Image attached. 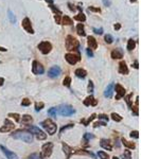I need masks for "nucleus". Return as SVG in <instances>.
Listing matches in <instances>:
<instances>
[{
	"label": "nucleus",
	"instance_id": "obj_1",
	"mask_svg": "<svg viewBox=\"0 0 141 159\" xmlns=\"http://www.w3.org/2000/svg\"><path fill=\"white\" fill-rule=\"evenodd\" d=\"M11 137L17 140H22L27 143H31L33 141V135L25 129H17L11 134Z\"/></svg>",
	"mask_w": 141,
	"mask_h": 159
},
{
	"label": "nucleus",
	"instance_id": "obj_2",
	"mask_svg": "<svg viewBox=\"0 0 141 159\" xmlns=\"http://www.w3.org/2000/svg\"><path fill=\"white\" fill-rule=\"evenodd\" d=\"M65 46H66V49L68 51H75V50H79L80 48V43L79 40L73 37L72 35H68L66 37V41H65Z\"/></svg>",
	"mask_w": 141,
	"mask_h": 159
},
{
	"label": "nucleus",
	"instance_id": "obj_3",
	"mask_svg": "<svg viewBox=\"0 0 141 159\" xmlns=\"http://www.w3.org/2000/svg\"><path fill=\"white\" fill-rule=\"evenodd\" d=\"M40 125L49 135H54L56 132V129H58V126H56V124L51 119H46L45 121L40 123Z\"/></svg>",
	"mask_w": 141,
	"mask_h": 159
},
{
	"label": "nucleus",
	"instance_id": "obj_4",
	"mask_svg": "<svg viewBox=\"0 0 141 159\" xmlns=\"http://www.w3.org/2000/svg\"><path fill=\"white\" fill-rule=\"evenodd\" d=\"M25 130H28L29 132H31L32 135H35V137L38 139V140H45L46 138H47V134H45V132L41 130V129H39L38 127H36V126H33V125H28L27 126V128H25Z\"/></svg>",
	"mask_w": 141,
	"mask_h": 159
},
{
	"label": "nucleus",
	"instance_id": "obj_5",
	"mask_svg": "<svg viewBox=\"0 0 141 159\" xmlns=\"http://www.w3.org/2000/svg\"><path fill=\"white\" fill-rule=\"evenodd\" d=\"M58 113L61 115V116H64V117H68V116H71L75 113V110L72 108V106L70 105H62L58 108Z\"/></svg>",
	"mask_w": 141,
	"mask_h": 159
},
{
	"label": "nucleus",
	"instance_id": "obj_6",
	"mask_svg": "<svg viewBox=\"0 0 141 159\" xmlns=\"http://www.w3.org/2000/svg\"><path fill=\"white\" fill-rule=\"evenodd\" d=\"M65 60H66L70 65H75L77 62L81 61L80 52H77L76 54H74V53H67V54H65Z\"/></svg>",
	"mask_w": 141,
	"mask_h": 159
},
{
	"label": "nucleus",
	"instance_id": "obj_7",
	"mask_svg": "<svg viewBox=\"0 0 141 159\" xmlns=\"http://www.w3.org/2000/svg\"><path fill=\"white\" fill-rule=\"evenodd\" d=\"M37 48H38V50L43 53L44 55H46V54H48V53L51 52V50H52V45H51V43H49V41H41V43L38 44Z\"/></svg>",
	"mask_w": 141,
	"mask_h": 159
},
{
	"label": "nucleus",
	"instance_id": "obj_8",
	"mask_svg": "<svg viewBox=\"0 0 141 159\" xmlns=\"http://www.w3.org/2000/svg\"><path fill=\"white\" fill-rule=\"evenodd\" d=\"M21 25H22V28L25 30V32L30 33V34H34V30L32 28V23H31V20H30L29 17H24L22 19Z\"/></svg>",
	"mask_w": 141,
	"mask_h": 159
},
{
	"label": "nucleus",
	"instance_id": "obj_9",
	"mask_svg": "<svg viewBox=\"0 0 141 159\" xmlns=\"http://www.w3.org/2000/svg\"><path fill=\"white\" fill-rule=\"evenodd\" d=\"M52 150H53V143L48 142V143L44 144L41 147V157H45V158L50 157L52 154Z\"/></svg>",
	"mask_w": 141,
	"mask_h": 159
},
{
	"label": "nucleus",
	"instance_id": "obj_10",
	"mask_svg": "<svg viewBox=\"0 0 141 159\" xmlns=\"http://www.w3.org/2000/svg\"><path fill=\"white\" fill-rule=\"evenodd\" d=\"M32 72L36 75H39V74H43L45 72V68L39 62L33 61V63H32Z\"/></svg>",
	"mask_w": 141,
	"mask_h": 159
},
{
	"label": "nucleus",
	"instance_id": "obj_11",
	"mask_svg": "<svg viewBox=\"0 0 141 159\" xmlns=\"http://www.w3.org/2000/svg\"><path fill=\"white\" fill-rule=\"evenodd\" d=\"M62 73V70L59 66H53L51 67L49 70H48V76L49 77H52V78H55V77H59Z\"/></svg>",
	"mask_w": 141,
	"mask_h": 159
},
{
	"label": "nucleus",
	"instance_id": "obj_12",
	"mask_svg": "<svg viewBox=\"0 0 141 159\" xmlns=\"http://www.w3.org/2000/svg\"><path fill=\"white\" fill-rule=\"evenodd\" d=\"M15 127V124L10 121L9 119H6L4 120V125L2 127H0V132H9L11 130H13Z\"/></svg>",
	"mask_w": 141,
	"mask_h": 159
},
{
	"label": "nucleus",
	"instance_id": "obj_13",
	"mask_svg": "<svg viewBox=\"0 0 141 159\" xmlns=\"http://www.w3.org/2000/svg\"><path fill=\"white\" fill-rule=\"evenodd\" d=\"M116 100H120L121 98H123L125 96V88L123 86H121L120 84H116Z\"/></svg>",
	"mask_w": 141,
	"mask_h": 159
},
{
	"label": "nucleus",
	"instance_id": "obj_14",
	"mask_svg": "<svg viewBox=\"0 0 141 159\" xmlns=\"http://www.w3.org/2000/svg\"><path fill=\"white\" fill-rule=\"evenodd\" d=\"M111 59H114V60H121L123 59V51L119 48L117 49H114L111 51Z\"/></svg>",
	"mask_w": 141,
	"mask_h": 159
},
{
	"label": "nucleus",
	"instance_id": "obj_15",
	"mask_svg": "<svg viewBox=\"0 0 141 159\" xmlns=\"http://www.w3.org/2000/svg\"><path fill=\"white\" fill-rule=\"evenodd\" d=\"M87 44H88V48H89V49L95 50V49L98 48V41H97V39H96L93 36H91V35H89V36L87 37Z\"/></svg>",
	"mask_w": 141,
	"mask_h": 159
},
{
	"label": "nucleus",
	"instance_id": "obj_16",
	"mask_svg": "<svg viewBox=\"0 0 141 159\" xmlns=\"http://www.w3.org/2000/svg\"><path fill=\"white\" fill-rule=\"evenodd\" d=\"M98 104V101L93 98V96H88L85 100H84V105L85 106H96Z\"/></svg>",
	"mask_w": 141,
	"mask_h": 159
},
{
	"label": "nucleus",
	"instance_id": "obj_17",
	"mask_svg": "<svg viewBox=\"0 0 141 159\" xmlns=\"http://www.w3.org/2000/svg\"><path fill=\"white\" fill-rule=\"evenodd\" d=\"M0 149H1V150H2V152L6 154V156L8 157V159H17V155H16L15 153H13V152L9 151L6 146L0 145Z\"/></svg>",
	"mask_w": 141,
	"mask_h": 159
},
{
	"label": "nucleus",
	"instance_id": "obj_18",
	"mask_svg": "<svg viewBox=\"0 0 141 159\" xmlns=\"http://www.w3.org/2000/svg\"><path fill=\"white\" fill-rule=\"evenodd\" d=\"M100 145L104 149V150H107V151H111L112 150V146H111V142L109 139H101L100 141Z\"/></svg>",
	"mask_w": 141,
	"mask_h": 159
},
{
	"label": "nucleus",
	"instance_id": "obj_19",
	"mask_svg": "<svg viewBox=\"0 0 141 159\" xmlns=\"http://www.w3.org/2000/svg\"><path fill=\"white\" fill-rule=\"evenodd\" d=\"M118 71H119V73L124 74V75H125V74H128V68H127V65H126V63H125L124 61H121V62H120Z\"/></svg>",
	"mask_w": 141,
	"mask_h": 159
},
{
	"label": "nucleus",
	"instance_id": "obj_20",
	"mask_svg": "<svg viewBox=\"0 0 141 159\" xmlns=\"http://www.w3.org/2000/svg\"><path fill=\"white\" fill-rule=\"evenodd\" d=\"M76 33H77V35L79 36H82V37H84V36H86V33H85V26H84V23H79L77 25H76Z\"/></svg>",
	"mask_w": 141,
	"mask_h": 159
},
{
	"label": "nucleus",
	"instance_id": "obj_21",
	"mask_svg": "<svg viewBox=\"0 0 141 159\" xmlns=\"http://www.w3.org/2000/svg\"><path fill=\"white\" fill-rule=\"evenodd\" d=\"M63 151H64V153L66 154L67 159H69V158H70V156H71V154L73 153V149H72V147H70L68 144H66L65 142H63Z\"/></svg>",
	"mask_w": 141,
	"mask_h": 159
},
{
	"label": "nucleus",
	"instance_id": "obj_22",
	"mask_svg": "<svg viewBox=\"0 0 141 159\" xmlns=\"http://www.w3.org/2000/svg\"><path fill=\"white\" fill-rule=\"evenodd\" d=\"M114 84H109L108 86H107V88L105 89V91H104V96L106 97V98H111L112 97V93H114Z\"/></svg>",
	"mask_w": 141,
	"mask_h": 159
},
{
	"label": "nucleus",
	"instance_id": "obj_23",
	"mask_svg": "<svg viewBox=\"0 0 141 159\" xmlns=\"http://www.w3.org/2000/svg\"><path fill=\"white\" fill-rule=\"evenodd\" d=\"M74 74L80 77V78H85L86 75H87V71L85 69H82V68H77L75 71H74Z\"/></svg>",
	"mask_w": 141,
	"mask_h": 159
},
{
	"label": "nucleus",
	"instance_id": "obj_24",
	"mask_svg": "<svg viewBox=\"0 0 141 159\" xmlns=\"http://www.w3.org/2000/svg\"><path fill=\"white\" fill-rule=\"evenodd\" d=\"M61 24H64V25H72V24H73V19H71L69 16L65 15L64 17H62Z\"/></svg>",
	"mask_w": 141,
	"mask_h": 159
},
{
	"label": "nucleus",
	"instance_id": "obj_25",
	"mask_svg": "<svg viewBox=\"0 0 141 159\" xmlns=\"http://www.w3.org/2000/svg\"><path fill=\"white\" fill-rule=\"evenodd\" d=\"M73 19L83 23V22H85V21H86V15L84 14L83 12H80L77 15H75V16H74V18H73Z\"/></svg>",
	"mask_w": 141,
	"mask_h": 159
},
{
	"label": "nucleus",
	"instance_id": "obj_26",
	"mask_svg": "<svg viewBox=\"0 0 141 159\" xmlns=\"http://www.w3.org/2000/svg\"><path fill=\"white\" fill-rule=\"evenodd\" d=\"M33 122V118L30 115H23L22 119H21V123L22 124H30Z\"/></svg>",
	"mask_w": 141,
	"mask_h": 159
},
{
	"label": "nucleus",
	"instance_id": "obj_27",
	"mask_svg": "<svg viewBox=\"0 0 141 159\" xmlns=\"http://www.w3.org/2000/svg\"><path fill=\"white\" fill-rule=\"evenodd\" d=\"M95 118H97V115H96V114H92V115H91V116H90V117H89L87 120H84V119H82V120H81V122H82L84 125H85V126H88V125H89V123H90V122H91V121H92Z\"/></svg>",
	"mask_w": 141,
	"mask_h": 159
},
{
	"label": "nucleus",
	"instance_id": "obj_28",
	"mask_svg": "<svg viewBox=\"0 0 141 159\" xmlns=\"http://www.w3.org/2000/svg\"><path fill=\"white\" fill-rule=\"evenodd\" d=\"M49 8L51 9V11L55 14V15H63V13H62V11L58 8V7H55L54 4H49Z\"/></svg>",
	"mask_w": 141,
	"mask_h": 159
},
{
	"label": "nucleus",
	"instance_id": "obj_29",
	"mask_svg": "<svg viewBox=\"0 0 141 159\" xmlns=\"http://www.w3.org/2000/svg\"><path fill=\"white\" fill-rule=\"evenodd\" d=\"M135 47H136V41L133 39V38H129L128 39V41H127V50L128 51H132V50H134L135 49Z\"/></svg>",
	"mask_w": 141,
	"mask_h": 159
},
{
	"label": "nucleus",
	"instance_id": "obj_30",
	"mask_svg": "<svg viewBox=\"0 0 141 159\" xmlns=\"http://www.w3.org/2000/svg\"><path fill=\"white\" fill-rule=\"evenodd\" d=\"M75 154H79V155H88V156H91L92 158H96V156H95L91 152H89V151H85V150H79V151H76V152H75Z\"/></svg>",
	"mask_w": 141,
	"mask_h": 159
},
{
	"label": "nucleus",
	"instance_id": "obj_31",
	"mask_svg": "<svg viewBox=\"0 0 141 159\" xmlns=\"http://www.w3.org/2000/svg\"><path fill=\"white\" fill-rule=\"evenodd\" d=\"M132 98H133V92H130V93H128L127 96H125V101H126V103H127V105H128V107L132 109V107H133V103H132Z\"/></svg>",
	"mask_w": 141,
	"mask_h": 159
},
{
	"label": "nucleus",
	"instance_id": "obj_32",
	"mask_svg": "<svg viewBox=\"0 0 141 159\" xmlns=\"http://www.w3.org/2000/svg\"><path fill=\"white\" fill-rule=\"evenodd\" d=\"M122 143H123V145H125L126 147H128V149H135L136 147V145H135V143H133V142H129V141H127L126 139H124V138H122Z\"/></svg>",
	"mask_w": 141,
	"mask_h": 159
},
{
	"label": "nucleus",
	"instance_id": "obj_33",
	"mask_svg": "<svg viewBox=\"0 0 141 159\" xmlns=\"http://www.w3.org/2000/svg\"><path fill=\"white\" fill-rule=\"evenodd\" d=\"M110 117H111V119H112V120L116 121V122H121V121H122V119H123L120 115H118V114H116V113H112V114L110 115Z\"/></svg>",
	"mask_w": 141,
	"mask_h": 159
},
{
	"label": "nucleus",
	"instance_id": "obj_34",
	"mask_svg": "<svg viewBox=\"0 0 141 159\" xmlns=\"http://www.w3.org/2000/svg\"><path fill=\"white\" fill-rule=\"evenodd\" d=\"M8 17H9V19H10V21H11L12 23H15V22H16V17H15L14 13H13L11 10L8 11Z\"/></svg>",
	"mask_w": 141,
	"mask_h": 159
},
{
	"label": "nucleus",
	"instance_id": "obj_35",
	"mask_svg": "<svg viewBox=\"0 0 141 159\" xmlns=\"http://www.w3.org/2000/svg\"><path fill=\"white\" fill-rule=\"evenodd\" d=\"M138 104H139V98L137 97V98H136V104H135L134 107H132V110L134 112V115H135V116H138V115H139V113H138Z\"/></svg>",
	"mask_w": 141,
	"mask_h": 159
},
{
	"label": "nucleus",
	"instance_id": "obj_36",
	"mask_svg": "<svg viewBox=\"0 0 141 159\" xmlns=\"http://www.w3.org/2000/svg\"><path fill=\"white\" fill-rule=\"evenodd\" d=\"M104 40H105L106 44L110 45V44H112V41H114V37H112L110 34H106V35L104 36Z\"/></svg>",
	"mask_w": 141,
	"mask_h": 159
},
{
	"label": "nucleus",
	"instance_id": "obj_37",
	"mask_svg": "<svg viewBox=\"0 0 141 159\" xmlns=\"http://www.w3.org/2000/svg\"><path fill=\"white\" fill-rule=\"evenodd\" d=\"M63 85L66 86V87H70V85H71V77H70V76H66V77L64 78Z\"/></svg>",
	"mask_w": 141,
	"mask_h": 159
},
{
	"label": "nucleus",
	"instance_id": "obj_38",
	"mask_svg": "<svg viewBox=\"0 0 141 159\" xmlns=\"http://www.w3.org/2000/svg\"><path fill=\"white\" fill-rule=\"evenodd\" d=\"M58 114L59 113H58V108H56V107H52V108H50L48 110V115L53 116V117H56V115H58Z\"/></svg>",
	"mask_w": 141,
	"mask_h": 159
},
{
	"label": "nucleus",
	"instance_id": "obj_39",
	"mask_svg": "<svg viewBox=\"0 0 141 159\" xmlns=\"http://www.w3.org/2000/svg\"><path fill=\"white\" fill-rule=\"evenodd\" d=\"M122 159H132V153L128 150H125L122 155Z\"/></svg>",
	"mask_w": 141,
	"mask_h": 159
},
{
	"label": "nucleus",
	"instance_id": "obj_40",
	"mask_svg": "<svg viewBox=\"0 0 141 159\" xmlns=\"http://www.w3.org/2000/svg\"><path fill=\"white\" fill-rule=\"evenodd\" d=\"M28 159H43V157L38 153H33V154H31L29 157H28Z\"/></svg>",
	"mask_w": 141,
	"mask_h": 159
},
{
	"label": "nucleus",
	"instance_id": "obj_41",
	"mask_svg": "<svg viewBox=\"0 0 141 159\" xmlns=\"http://www.w3.org/2000/svg\"><path fill=\"white\" fill-rule=\"evenodd\" d=\"M44 106H45V104H44L43 102H37V103H35V110H36V112L41 110V109L44 108Z\"/></svg>",
	"mask_w": 141,
	"mask_h": 159
},
{
	"label": "nucleus",
	"instance_id": "obj_42",
	"mask_svg": "<svg viewBox=\"0 0 141 159\" xmlns=\"http://www.w3.org/2000/svg\"><path fill=\"white\" fill-rule=\"evenodd\" d=\"M73 126H74V124H72V123H70V124H68V125H66V126H63V127L61 128V130H60V135H62L65 130L69 129V128H72Z\"/></svg>",
	"mask_w": 141,
	"mask_h": 159
},
{
	"label": "nucleus",
	"instance_id": "obj_43",
	"mask_svg": "<svg viewBox=\"0 0 141 159\" xmlns=\"http://www.w3.org/2000/svg\"><path fill=\"white\" fill-rule=\"evenodd\" d=\"M98 156L100 157V159H109V156L107 155V153L102 152V151H100V152L98 153Z\"/></svg>",
	"mask_w": 141,
	"mask_h": 159
},
{
	"label": "nucleus",
	"instance_id": "obj_44",
	"mask_svg": "<svg viewBox=\"0 0 141 159\" xmlns=\"http://www.w3.org/2000/svg\"><path fill=\"white\" fill-rule=\"evenodd\" d=\"M9 117H11V118H13V119H15V121L16 122H19L20 121V116L18 115V114H14V113H10L9 114Z\"/></svg>",
	"mask_w": 141,
	"mask_h": 159
},
{
	"label": "nucleus",
	"instance_id": "obj_45",
	"mask_svg": "<svg viewBox=\"0 0 141 159\" xmlns=\"http://www.w3.org/2000/svg\"><path fill=\"white\" fill-rule=\"evenodd\" d=\"M129 136H130L132 138H135V139H138V138H139V132H138V130H133V131H130V134H129Z\"/></svg>",
	"mask_w": 141,
	"mask_h": 159
},
{
	"label": "nucleus",
	"instance_id": "obj_46",
	"mask_svg": "<svg viewBox=\"0 0 141 159\" xmlns=\"http://www.w3.org/2000/svg\"><path fill=\"white\" fill-rule=\"evenodd\" d=\"M89 12H96V13H101V9L100 8H96V7H89L88 8Z\"/></svg>",
	"mask_w": 141,
	"mask_h": 159
},
{
	"label": "nucleus",
	"instance_id": "obj_47",
	"mask_svg": "<svg viewBox=\"0 0 141 159\" xmlns=\"http://www.w3.org/2000/svg\"><path fill=\"white\" fill-rule=\"evenodd\" d=\"M93 89H95V86H93V82L92 81H89L88 82V92H93Z\"/></svg>",
	"mask_w": 141,
	"mask_h": 159
},
{
	"label": "nucleus",
	"instance_id": "obj_48",
	"mask_svg": "<svg viewBox=\"0 0 141 159\" xmlns=\"http://www.w3.org/2000/svg\"><path fill=\"white\" fill-rule=\"evenodd\" d=\"M93 138H95V136L92 134H89V132H86V134L84 135V139H85L86 141H88L90 139H93Z\"/></svg>",
	"mask_w": 141,
	"mask_h": 159
},
{
	"label": "nucleus",
	"instance_id": "obj_49",
	"mask_svg": "<svg viewBox=\"0 0 141 159\" xmlns=\"http://www.w3.org/2000/svg\"><path fill=\"white\" fill-rule=\"evenodd\" d=\"M30 104H31V101H30L29 99H27V98L21 101V105H22V106H29Z\"/></svg>",
	"mask_w": 141,
	"mask_h": 159
},
{
	"label": "nucleus",
	"instance_id": "obj_50",
	"mask_svg": "<svg viewBox=\"0 0 141 159\" xmlns=\"http://www.w3.org/2000/svg\"><path fill=\"white\" fill-rule=\"evenodd\" d=\"M92 31H93L96 34H99V35H102V34H103V28H99V29L93 28V29H92Z\"/></svg>",
	"mask_w": 141,
	"mask_h": 159
},
{
	"label": "nucleus",
	"instance_id": "obj_51",
	"mask_svg": "<svg viewBox=\"0 0 141 159\" xmlns=\"http://www.w3.org/2000/svg\"><path fill=\"white\" fill-rule=\"evenodd\" d=\"M54 19L56 21L58 24H61V21H62V15H55L54 16Z\"/></svg>",
	"mask_w": 141,
	"mask_h": 159
},
{
	"label": "nucleus",
	"instance_id": "obj_52",
	"mask_svg": "<svg viewBox=\"0 0 141 159\" xmlns=\"http://www.w3.org/2000/svg\"><path fill=\"white\" fill-rule=\"evenodd\" d=\"M67 6H68V8H69V10H70L71 12H74V11L76 10L75 6H73V4H72V3H70V2H68V3H67Z\"/></svg>",
	"mask_w": 141,
	"mask_h": 159
},
{
	"label": "nucleus",
	"instance_id": "obj_53",
	"mask_svg": "<svg viewBox=\"0 0 141 159\" xmlns=\"http://www.w3.org/2000/svg\"><path fill=\"white\" fill-rule=\"evenodd\" d=\"M86 53H87V55H88L89 57H92V56H93V52H92V50L89 49V48L86 49Z\"/></svg>",
	"mask_w": 141,
	"mask_h": 159
},
{
	"label": "nucleus",
	"instance_id": "obj_54",
	"mask_svg": "<svg viewBox=\"0 0 141 159\" xmlns=\"http://www.w3.org/2000/svg\"><path fill=\"white\" fill-rule=\"evenodd\" d=\"M98 118H99V119H102V120H105V121H108V120H109L108 116H106V115H99Z\"/></svg>",
	"mask_w": 141,
	"mask_h": 159
},
{
	"label": "nucleus",
	"instance_id": "obj_55",
	"mask_svg": "<svg viewBox=\"0 0 141 159\" xmlns=\"http://www.w3.org/2000/svg\"><path fill=\"white\" fill-rule=\"evenodd\" d=\"M106 123L105 122H97L93 124V127H98V126H105Z\"/></svg>",
	"mask_w": 141,
	"mask_h": 159
},
{
	"label": "nucleus",
	"instance_id": "obj_56",
	"mask_svg": "<svg viewBox=\"0 0 141 159\" xmlns=\"http://www.w3.org/2000/svg\"><path fill=\"white\" fill-rule=\"evenodd\" d=\"M114 29H115L116 31L120 30V29H121V24H120V23H116V24L114 25Z\"/></svg>",
	"mask_w": 141,
	"mask_h": 159
},
{
	"label": "nucleus",
	"instance_id": "obj_57",
	"mask_svg": "<svg viewBox=\"0 0 141 159\" xmlns=\"http://www.w3.org/2000/svg\"><path fill=\"white\" fill-rule=\"evenodd\" d=\"M133 67H134L135 69H138V68H139V64H138V61H135V62H134V64H133Z\"/></svg>",
	"mask_w": 141,
	"mask_h": 159
},
{
	"label": "nucleus",
	"instance_id": "obj_58",
	"mask_svg": "<svg viewBox=\"0 0 141 159\" xmlns=\"http://www.w3.org/2000/svg\"><path fill=\"white\" fill-rule=\"evenodd\" d=\"M103 3H104L106 7H109V6H110V1H108V0H103Z\"/></svg>",
	"mask_w": 141,
	"mask_h": 159
},
{
	"label": "nucleus",
	"instance_id": "obj_59",
	"mask_svg": "<svg viewBox=\"0 0 141 159\" xmlns=\"http://www.w3.org/2000/svg\"><path fill=\"white\" fill-rule=\"evenodd\" d=\"M3 83H4V78L3 77H0V87L3 85Z\"/></svg>",
	"mask_w": 141,
	"mask_h": 159
},
{
	"label": "nucleus",
	"instance_id": "obj_60",
	"mask_svg": "<svg viewBox=\"0 0 141 159\" xmlns=\"http://www.w3.org/2000/svg\"><path fill=\"white\" fill-rule=\"evenodd\" d=\"M45 1H46L47 3H49V4H53V2H54L53 0H45Z\"/></svg>",
	"mask_w": 141,
	"mask_h": 159
},
{
	"label": "nucleus",
	"instance_id": "obj_61",
	"mask_svg": "<svg viewBox=\"0 0 141 159\" xmlns=\"http://www.w3.org/2000/svg\"><path fill=\"white\" fill-rule=\"evenodd\" d=\"M0 51H1V52H7V49L3 48V47H0Z\"/></svg>",
	"mask_w": 141,
	"mask_h": 159
},
{
	"label": "nucleus",
	"instance_id": "obj_62",
	"mask_svg": "<svg viewBox=\"0 0 141 159\" xmlns=\"http://www.w3.org/2000/svg\"><path fill=\"white\" fill-rule=\"evenodd\" d=\"M129 1H130L132 3H135V2H137V1H138V0H129Z\"/></svg>",
	"mask_w": 141,
	"mask_h": 159
},
{
	"label": "nucleus",
	"instance_id": "obj_63",
	"mask_svg": "<svg viewBox=\"0 0 141 159\" xmlns=\"http://www.w3.org/2000/svg\"><path fill=\"white\" fill-rule=\"evenodd\" d=\"M112 159H119V158H118V157H116V156H115V157H112Z\"/></svg>",
	"mask_w": 141,
	"mask_h": 159
}]
</instances>
